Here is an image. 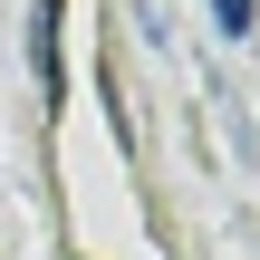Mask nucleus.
Listing matches in <instances>:
<instances>
[{
	"label": "nucleus",
	"mask_w": 260,
	"mask_h": 260,
	"mask_svg": "<svg viewBox=\"0 0 260 260\" xmlns=\"http://www.w3.org/2000/svg\"><path fill=\"white\" fill-rule=\"evenodd\" d=\"M29 68H39V96H58V0L29 10Z\"/></svg>",
	"instance_id": "1"
},
{
	"label": "nucleus",
	"mask_w": 260,
	"mask_h": 260,
	"mask_svg": "<svg viewBox=\"0 0 260 260\" xmlns=\"http://www.w3.org/2000/svg\"><path fill=\"white\" fill-rule=\"evenodd\" d=\"M212 19H222V39H251V19H260V0H212Z\"/></svg>",
	"instance_id": "2"
}]
</instances>
